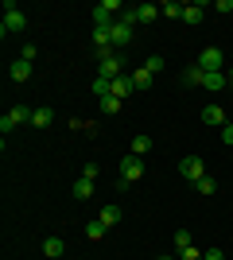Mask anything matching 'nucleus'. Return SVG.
<instances>
[{"mask_svg": "<svg viewBox=\"0 0 233 260\" xmlns=\"http://www.w3.org/2000/svg\"><path fill=\"white\" fill-rule=\"evenodd\" d=\"M23 27H27V16H23L20 12V4H4V23H0V35H4V39H8V35H20Z\"/></svg>", "mask_w": 233, "mask_h": 260, "instance_id": "1", "label": "nucleus"}, {"mask_svg": "<svg viewBox=\"0 0 233 260\" xmlns=\"http://www.w3.org/2000/svg\"><path fill=\"white\" fill-rule=\"evenodd\" d=\"M31 113H35V109H27V105H12L8 113L0 117V132L8 136V132H16L20 124H31Z\"/></svg>", "mask_w": 233, "mask_h": 260, "instance_id": "2", "label": "nucleus"}, {"mask_svg": "<svg viewBox=\"0 0 233 260\" xmlns=\"http://www.w3.org/2000/svg\"><path fill=\"white\" fill-rule=\"evenodd\" d=\"M198 70H206V74H222V70H225V54L218 51V47H202Z\"/></svg>", "mask_w": 233, "mask_h": 260, "instance_id": "3", "label": "nucleus"}, {"mask_svg": "<svg viewBox=\"0 0 233 260\" xmlns=\"http://www.w3.org/2000/svg\"><path fill=\"white\" fill-rule=\"evenodd\" d=\"M179 175H183L187 183H198L202 175H206V163H202L198 155H183V159H179Z\"/></svg>", "mask_w": 233, "mask_h": 260, "instance_id": "4", "label": "nucleus"}, {"mask_svg": "<svg viewBox=\"0 0 233 260\" xmlns=\"http://www.w3.org/2000/svg\"><path fill=\"white\" fill-rule=\"evenodd\" d=\"M140 175H144V159L128 152V155H124V159H121V183H136Z\"/></svg>", "mask_w": 233, "mask_h": 260, "instance_id": "5", "label": "nucleus"}, {"mask_svg": "<svg viewBox=\"0 0 233 260\" xmlns=\"http://www.w3.org/2000/svg\"><path fill=\"white\" fill-rule=\"evenodd\" d=\"M121 70H124V58H121V54H109V58H101V62H97V78H105V82H117Z\"/></svg>", "mask_w": 233, "mask_h": 260, "instance_id": "6", "label": "nucleus"}, {"mask_svg": "<svg viewBox=\"0 0 233 260\" xmlns=\"http://www.w3.org/2000/svg\"><path fill=\"white\" fill-rule=\"evenodd\" d=\"M109 35H113V47H128V43H132V27H128V23H121V20L109 27Z\"/></svg>", "mask_w": 233, "mask_h": 260, "instance_id": "7", "label": "nucleus"}, {"mask_svg": "<svg viewBox=\"0 0 233 260\" xmlns=\"http://www.w3.org/2000/svg\"><path fill=\"white\" fill-rule=\"evenodd\" d=\"M51 124H55V109H51V105H39L31 113V128H51Z\"/></svg>", "mask_w": 233, "mask_h": 260, "instance_id": "8", "label": "nucleus"}, {"mask_svg": "<svg viewBox=\"0 0 233 260\" xmlns=\"http://www.w3.org/2000/svg\"><path fill=\"white\" fill-rule=\"evenodd\" d=\"M202 124L222 128V124H225V109H222V105H206V109H202Z\"/></svg>", "mask_w": 233, "mask_h": 260, "instance_id": "9", "label": "nucleus"}, {"mask_svg": "<svg viewBox=\"0 0 233 260\" xmlns=\"http://www.w3.org/2000/svg\"><path fill=\"white\" fill-rule=\"evenodd\" d=\"M8 78H12V82H27V78H31V62L16 58V62L8 66Z\"/></svg>", "mask_w": 233, "mask_h": 260, "instance_id": "10", "label": "nucleus"}, {"mask_svg": "<svg viewBox=\"0 0 233 260\" xmlns=\"http://www.w3.org/2000/svg\"><path fill=\"white\" fill-rule=\"evenodd\" d=\"M225 86H229V74H225V70L222 74H206L202 78V89H210V93H218V89H225Z\"/></svg>", "mask_w": 233, "mask_h": 260, "instance_id": "11", "label": "nucleus"}, {"mask_svg": "<svg viewBox=\"0 0 233 260\" xmlns=\"http://www.w3.org/2000/svg\"><path fill=\"white\" fill-rule=\"evenodd\" d=\"M62 252H66V241H62V237H47V241H43V256L58 260Z\"/></svg>", "mask_w": 233, "mask_h": 260, "instance_id": "12", "label": "nucleus"}, {"mask_svg": "<svg viewBox=\"0 0 233 260\" xmlns=\"http://www.w3.org/2000/svg\"><path fill=\"white\" fill-rule=\"evenodd\" d=\"M183 8H187V4H179V0H163V4H159V16H163V20H183Z\"/></svg>", "mask_w": 233, "mask_h": 260, "instance_id": "13", "label": "nucleus"}, {"mask_svg": "<svg viewBox=\"0 0 233 260\" xmlns=\"http://www.w3.org/2000/svg\"><path fill=\"white\" fill-rule=\"evenodd\" d=\"M136 20L140 23H155L159 20V4H136Z\"/></svg>", "mask_w": 233, "mask_h": 260, "instance_id": "14", "label": "nucleus"}, {"mask_svg": "<svg viewBox=\"0 0 233 260\" xmlns=\"http://www.w3.org/2000/svg\"><path fill=\"white\" fill-rule=\"evenodd\" d=\"M128 93H132V74H121L117 78V82H113V98H128Z\"/></svg>", "mask_w": 233, "mask_h": 260, "instance_id": "15", "label": "nucleus"}, {"mask_svg": "<svg viewBox=\"0 0 233 260\" xmlns=\"http://www.w3.org/2000/svg\"><path fill=\"white\" fill-rule=\"evenodd\" d=\"M202 78H206V70H198V62H194L183 70V86H202Z\"/></svg>", "mask_w": 233, "mask_h": 260, "instance_id": "16", "label": "nucleus"}, {"mask_svg": "<svg viewBox=\"0 0 233 260\" xmlns=\"http://www.w3.org/2000/svg\"><path fill=\"white\" fill-rule=\"evenodd\" d=\"M97 221H105V225H117V221H121V206H117V202L101 206V217H97Z\"/></svg>", "mask_w": 233, "mask_h": 260, "instance_id": "17", "label": "nucleus"}, {"mask_svg": "<svg viewBox=\"0 0 233 260\" xmlns=\"http://www.w3.org/2000/svg\"><path fill=\"white\" fill-rule=\"evenodd\" d=\"M202 16H206V12H202V4H187V8H183V23H190V27H194V23H202Z\"/></svg>", "mask_w": 233, "mask_h": 260, "instance_id": "18", "label": "nucleus"}, {"mask_svg": "<svg viewBox=\"0 0 233 260\" xmlns=\"http://www.w3.org/2000/svg\"><path fill=\"white\" fill-rule=\"evenodd\" d=\"M152 78H155V74H148L144 66H140V70H132V89H152Z\"/></svg>", "mask_w": 233, "mask_h": 260, "instance_id": "19", "label": "nucleus"}, {"mask_svg": "<svg viewBox=\"0 0 233 260\" xmlns=\"http://www.w3.org/2000/svg\"><path fill=\"white\" fill-rule=\"evenodd\" d=\"M148 152H152V136H132V155H140V159H144Z\"/></svg>", "mask_w": 233, "mask_h": 260, "instance_id": "20", "label": "nucleus"}, {"mask_svg": "<svg viewBox=\"0 0 233 260\" xmlns=\"http://www.w3.org/2000/svg\"><path fill=\"white\" fill-rule=\"evenodd\" d=\"M105 233H109V225H105V221H89V225H86V237H89V241H101Z\"/></svg>", "mask_w": 233, "mask_h": 260, "instance_id": "21", "label": "nucleus"}, {"mask_svg": "<svg viewBox=\"0 0 233 260\" xmlns=\"http://www.w3.org/2000/svg\"><path fill=\"white\" fill-rule=\"evenodd\" d=\"M121 105H124V101H121V98H113V93H109V98H101V113H105V117L121 113Z\"/></svg>", "mask_w": 233, "mask_h": 260, "instance_id": "22", "label": "nucleus"}, {"mask_svg": "<svg viewBox=\"0 0 233 260\" xmlns=\"http://www.w3.org/2000/svg\"><path fill=\"white\" fill-rule=\"evenodd\" d=\"M74 198H93V183H89V179H78L74 183Z\"/></svg>", "mask_w": 233, "mask_h": 260, "instance_id": "23", "label": "nucleus"}, {"mask_svg": "<svg viewBox=\"0 0 233 260\" xmlns=\"http://www.w3.org/2000/svg\"><path fill=\"white\" fill-rule=\"evenodd\" d=\"M194 190H198V194H214V190H218V183H214L210 175H202L198 183H194Z\"/></svg>", "mask_w": 233, "mask_h": 260, "instance_id": "24", "label": "nucleus"}, {"mask_svg": "<svg viewBox=\"0 0 233 260\" xmlns=\"http://www.w3.org/2000/svg\"><path fill=\"white\" fill-rule=\"evenodd\" d=\"M93 93H97V101H101V98H109V93H113V82H105V78H93Z\"/></svg>", "mask_w": 233, "mask_h": 260, "instance_id": "25", "label": "nucleus"}, {"mask_svg": "<svg viewBox=\"0 0 233 260\" xmlns=\"http://www.w3.org/2000/svg\"><path fill=\"white\" fill-rule=\"evenodd\" d=\"M144 70L148 74H159V70H163V54H152V58L144 62Z\"/></svg>", "mask_w": 233, "mask_h": 260, "instance_id": "26", "label": "nucleus"}, {"mask_svg": "<svg viewBox=\"0 0 233 260\" xmlns=\"http://www.w3.org/2000/svg\"><path fill=\"white\" fill-rule=\"evenodd\" d=\"M20 58H23V62H35V58H39V47H35V43H23Z\"/></svg>", "mask_w": 233, "mask_h": 260, "instance_id": "27", "label": "nucleus"}, {"mask_svg": "<svg viewBox=\"0 0 233 260\" xmlns=\"http://www.w3.org/2000/svg\"><path fill=\"white\" fill-rule=\"evenodd\" d=\"M97 175H101L97 163H86V167H82V179H89V183H97Z\"/></svg>", "mask_w": 233, "mask_h": 260, "instance_id": "28", "label": "nucleus"}, {"mask_svg": "<svg viewBox=\"0 0 233 260\" xmlns=\"http://www.w3.org/2000/svg\"><path fill=\"white\" fill-rule=\"evenodd\" d=\"M187 245H190V233H187V229H175V249L183 252Z\"/></svg>", "mask_w": 233, "mask_h": 260, "instance_id": "29", "label": "nucleus"}, {"mask_svg": "<svg viewBox=\"0 0 233 260\" xmlns=\"http://www.w3.org/2000/svg\"><path fill=\"white\" fill-rule=\"evenodd\" d=\"M179 260H202V252H198V249H194V245H187V249L179 252Z\"/></svg>", "mask_w": 233, "mask_h": 260, "instance_id": "30", "label": "nucleus"}, {"mask_svg": "<svg viewBox=\"0 0 233 260\" xmlns=\"http://www.w3.org/2000/svg\"><path fill=\"white\" fill-rule=\"evenodd\" d=\"M222 140L233 148V120H225V124H222Z\"/></svg>", "mask_w": 233, "mask_h": 260, "instance_id": "31", "label": "nucleus"}, {"mask_svg": "<svg viewBox=\"0 0 233 260\" xmlns=\"http://www.w3.org/2000/svg\"><path fill=\"white\" fill-rule=\"evenodd\" d=\"M202 260H225V252L222 249H206V252H202Z\"/></svg>", "mask_w": 233, "mask_h": 260, "instance_id": "32", "label": "nucleus"}, {"mask_svg": "<svg viewBox=\"0 0 233 260\" xmlns=\"http://www.w3.org/2000/svg\"><path fill=\"white\" fill-rule=\"evenodd\" d=\"M155 260H179V256H155Z\"/></svg>", "mask_w": 233, "mask_h": 260, "instance_id": "33", "label": "nucleus"}]
</instances>
